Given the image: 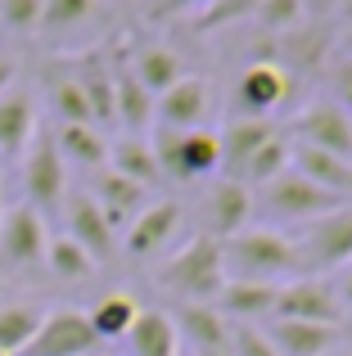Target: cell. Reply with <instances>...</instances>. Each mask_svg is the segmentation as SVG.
Masks as SVG:
<instances>
[{
	"label": "cell",
	"instance_id": "cell-38",
	"mask_svg": "<svg viewBox=\"0 0 352 356\" xmlns=\"http://www.w3.org/2000/svg\"><path fill=\"white\" fill-rule=\"evenodd\" d=\"M226 356H280L266 343L262 325H230V352Z\"/></svg>",
	"mask_w": 352,
	"mask_h": 356
},
{
	"label": "cell",
	"instance_id": "cell-13",
	"mask_svg": "<svg viewBox=\"0 0 352 356\" xmlns=\"http://www.w3.org/2000/svg\"><path fill=\"white\" fill-rule=\"evenodd\" d=\"M176 235H181V208L172 199L150 203L131 226L122 230V248L131 252L136 261H154V257H168L176 248Z\"/></svg>",
	"mask_w": 352,
	"mask_h": 356
},
{
	"label": "cell",
	"instance_id": "cell-49",
	"mask_svg": "<svg viewBox=\"0 0 352 356\" xmlns=\"http://www.w3.org/2000/svg\"><path fill=\"white\" fill-rule=\"evenodd\" d=\"M0 217H5V208H0Z\"/></svg>",
	"mask_w": 352,
	"mask_h": 356
},
{
	"label": "cell",
	"instance_id": "cell-1",
	"mask_svg": "<svg viewBox=\"0 0 352 356\" xmlns=\"http://www.w3.org/2000/svg\"><path fill=\"white\" fill-rule=\"evenodd\" d=\"M221 261H226V280H239V284H285V280L303 275L294 239L266 226H248L230 235L221 243Z\"/></svg>",
	"mask_w": 352,
	"mask_h": 356
},
{
	"label": "cell",
	"instance_id": "cell-8",
	"mask_svg": "<svg viewBox=\"0 0 352 356\" xmlns=\"http://www.w3.org/2000/svg\"><path fill=\"white\" fill-rule=\"evenodd\" d=\"M275 316L280 321H303V325H330V330H344V307L330 280L321 275H294L275 289Z\"/></svg>",
	"mask_w": 352,
	"mask_h": 356
},
{
	"label": "cell",
	"instance_id": "cell-23",
	"mask_svg": "<svg viewBox=\"0 0 352 356\" xmlns=\"http://www.w3.org/2000/svg\"><path fill=\"white\" fill-rule=\"evenodd\" d=\"M36 127H41V122H36V99L27 95V90H9V95H0V154H5V158L27 154Z\"/></svg>",
	"mask_w": 352,
	"mask_h": 356
},
{
	"label": "cell",
	"instance_id": "cell-17",
	"mask_svg": "<svg viewBox=\"0 0 352 356\" xmlns=\"http://www.w3.org/2000/svg\"><path fill=\"white\" fill-rule=\"evenodd\" d=\"M266 343L280 356H335L344 348V330H330V325H303V321H271L262 325Z\"/></svg>",
	"mask_w": 352,
	"mask_h": 356
},
{
	"label": "cell",
	"instance_id": "cell-16",
	"mask_svg": "<svg viewBox=\"0 0 352 356\" xmlns=\"http://www.w3.org/2000/svg\"><path fill=\"white\" fill-rule=\"evenodd\" d=\"M90 199H95V208L104 212V221L118 230H127L136 217H141L145 208H150V190H141L136 181H127V176H118L113 167H99L95 172V185H90Z\"/></svg>",
	"mask_w": 352,
	"mask_h": 356
},
{
	"label": "cell",
	"instance_id": "cell-42",
	"mask_svg": "<svg viewBox=\"0 0 352 356\" xmlns=\"http://www.w3.org/2000/svg\"><path fill=\"white\" fill-rule=\"evenodd\" d=\"M339 9V0H303V14H307V23L312 18H330Z\"/></svg>",
	"mask_w": 352,
	"mask_h": 356
},
{
	"label": "cell",
	"instance_id": "cell-50",
	"mask_svg": "<svg viewBox=\"0 0 352 356\" xmlns=\"http://www.w3.org/2000/svg\"><path fill=\"white\" fill-rule=\"evenodd\" d=\"M0 356H5V352H0Z\"/></svg>",
	"mask_w": 352,
	"mask_h": 356
},
{
	"label": "cell",
	"instance_id": "cell-2",
	"mask_svg": "<svg viewBox=\"0 0 352 356\" xmlns=\"http://www.w3.org/2000/svg\"><path fill=\"white\" fill-rule=\"evenodd\" d=\"M159 289H168L176 302H217L226 289V261H221V239L190 235L181 239L168 257L159 261Z\"/></svg>",
	"mask_w": 352,
	"mask_h": 356
},
{
	"label": "cell",
	"instance_id": "cell-20",
	"mask_svg": "<svg viewBox=\"0 0 352 356\" xmlns=\"http://www.w3.org/2000/svg\"><path fill=\"white\" fill-rule=\"evenodd\" d=\"M208 221H212L208 235L221 239V243L230 235H239V230H248V221H253V190L230 181V176H221L208 194Z\"/></svg>",
	"mask_w": 352,
	"mask_h": 356
},
{
	"label": "cell",
	"instance_id": "cell-4",
	"mask_svg": "<svg viewBox=\"0 0 352 356\" xmlns=\"http://www.w3.org/2000/svg\"><path fill=\"white\" fill-rule=\"evenodd\" d=\"M150 145H154V158H159L163 181L194 185V181H212L221 172V145H217V131L212 127H203V131H154Z\"/></svg>",
	"mask_w": 352,
	"mask_h": 356
},
{
	"label": "cell",
	"instance_id": "cell-29",
	"mask_svg": "<svg viewBox=\"0 0 352 356\" xmlns=\"http://www.w3.org/2000/svg\"><path fill=\"white\" fill-rule=\"evenodd\" d=\"M54 145H59V154H63V163H77V167H109V140H104V131H95V127H54Z\"/></svg>",
	"mask_w": 352,
	"mask_h": 356
},
{
	"label": "cell",
	"instance_id": "cell-32",
	"mask_svg": "<svg viewBox=\"0 0 352 356\" xmlns=\"http://www.w3.org/2000/svg\"><path fill=\"white\" fill-rule=\"evenodd\" d=\"M280 172H289V136H271V140H266V145L244 163V172H239V185L257 190V185L275 181Z\"/></svg>",
	"mask_w": 352,
	"mask_h": 356
},
{
	"label": "cell",
	"instance_id": "cell-9",
	"mask_svg": "<svg viewBox=\"0 0 352 356\" xmlns=\"http://www.w3.org/2000/svg\"><path fill=\"white\" fill-rule=\"evenodd\" d=\"M289 136L307 149H326V154L352 163V113L339 108L335 99H326V95L307 99V104L289 118Z\"/></svg>",
	"mask_w": 352,
	"mask_h": 356
},
{
	"label": "cell",
	"instance_id": "cell-33",
	"mask_svg": "<svg viewBox=\"0 0 352 356\" xmlns=\"http://www.w3.org/2000/svg\"><path fill=\"white\" fill-rule=\"evenodd\" d=\"M41 316L45 312H36V307H27V302H14V307H0V352L5 356H18L32 343V334L41 330Z\"/></svg>",
	"mask_w": 352,
	"mask_h": 356
},
{
	"label": "cell",
	"instance_id": "cell-47",
	"mask_svg": "<svg viewBox=\"0 0 352 356\" xmlns=\"http://www.w3.org/2000/svg\"><path fill=\"white\" fill-rule=\"evenodd\" d=\"M335 356H352V348H339V352H335Z\"/></svg>",
	"mask_w": 352,
	"mask_h": 356
},
{
	"label": "cell",
	"instance_id": "cell-48",
	"mask_svg": "<svg viewBox=\"0 0 352 356\" xmlns=\"http://www.w3.org/2000/svg\"><path fill=\"white\" fill-rule=\"evenodd\" d=\"M181 356H199V352H190V348H185V352H181Z\"/></svg>",
	"mask_w": 352,
	"mask_h": 356
},
{
	"label": "cell",
	"instance_id": "cell-30",
	"mask_svg": "<svg viewBox=\"0 0 352 356\" xmlns=\"http://www.w3.org/2000/svg\"><path fill=\"white\" fill-rule=\"evenodd\" d=\"M50 108H54V118H59V127H95V122H90V104H86V95H81V81H77L72 68L50 77Z\"/></svg>",
	"mask_w": 352,
	"mask_h": 356
},
{
	"label": "cell",
	"instance_id": "cell-34",
	"mask_svg": "<svg viewBox=\"0 0 352 356\" xmlns=\"http://www.w3.org/2000/svg\"><path fill=\"white\" fill-rule=\"evenodd\" d=\"M45 266H50V275H59V280H86L90 270H95V261H90L68 235H59V239H50V248H45Z\"/></svg>",
	"mask_w": 352,
	"mask_h": 356
},
{
	"label": "cell",
	"instance_id": "cell-46",
	"mask_svg": "<svg viewBox=\"0 0 352 356\" xmlns=\"http://www.w3.org/2000/svg\"><path fill=\"white\" fill-rule=\"evenodd\" d=\"M203 5H208V0H190V9H203Z\"/></svg>",
	"mask_w": 352,
	"mask_h": 356
},
{
	"label": "cell",
	"instance_id": "cell-41",
	"mask_svg": "<svg viewBox=\"0 0 352 356\" xmlns=\"http://www.w3.org/2000/svg\"><path fill=\"white\" fill-rule=\"evenodd\" d=\"M14 90V54L0 45V95H9Z\"/></svg>",
	"mask_w": 352,
	"mask_h": 356
},
{
	"label": "cell",
	"instance_id": "cell-15",
	"mask_svg": "<svg viewBox=\"0 0 352 356\" xmlns=\"http://www.w3.org/2000/svg\"><path fill=\"white\" fill-rule=\"evenodd\" d=\"M63 221H68V239L77 243L81 252H86L90 261H109L113 257V248H118V235H113V226L104 221V212L95 208V199L90 194H68L63 199Z\"/></svg>",
	"mask_w": 352,
	"mask_h": 356
},
{
	"label": "cell",
	"instance_id": "cell-44",
	"mask_svg": "<svg viewBox=\"0 0 352 356\" xmlns=\"http://www.w3.org/2000/svg\"><path fill=\"white\" fill-rule=\"evenodd\" d=\"M339 18H348V27H352V0H339V9H335Z\"/></svg>",
	"mask_w": 352,
	"mask_h": 356
},
{
	"label": "cell",
	"instance_id": "cell-10",
	"mask_svg": "<svg viewBox=\"0 0 352 356\" xmlns=\"http://www.w3.org/2000/svg\"><path fill=\"white\" fill-rule=\"evenodd\" d=\"M99 339L90 330L86 312H72V307H59V312L41 316V330L32 334L18 356H95Z\"/></svg>",
	"mask_w": 352,
	"mask_h": 356
},
{
	"label": "cell",
	"instance_id": "cell-31",
	"mask_svg": "<svg viewBox=\"0 0 352 356\" xmlns=\"http://www.w3.org/2000/svg\"><path fill=\"white\" fill-rule=\"evenodd\" d=\"M99 0H45L41 9V32L50 36H72L81 32V27H90L99 18Z\"/></svg>",
	"mask_w": 352,
	"mask_h": 356
},
{
	"label": "cell",
	"instance_id": "cell-18",
	"mask_svg": "<svg viewBox=\"0 0 352 356\" xmlns=\"http://www.w3.org/2000/svg\"><path fill=\"white\" fill-rule=\"evenodd\" d=\"M289 167L298 176H307L312 185H321L326 194L352 203V163L348 158H335V154H326V149H307V145H298V140H289Z\"/></svg>",
	"mask_w": 352,
	"mask_h": 356
},
{
	"label": "cell",
	"instance_id": "cell-26",
	"mask_svg": "<svg viewBox=\"0 0 352 356\" xmlns=\"http://www.w3.org/2000/svg\"><path fill=\"white\" fill-rule=\"evenodd\" d=\"M109 167H113L118 176H127V181H136L141 190L163 185V172H159L150 136H122L118 145H109Z\"/></svg>",
	"mask_w": 352,
	"mask_h": 356
},
{
	"label": "cell",
	"instance_id": "cell-6",
	"mask_svg": "<svg viewBox=\"0 0 352 356\" xmlns=\"http://www.w3.org/2000/svg\"><path fill=\"white\" fill-rule=\"evenodd\" d=\"M23 190H27V208L41 212V217L59 212L63 199H68V163H63L50 127H36L32 145L23 154Z\"/></svg>",
	"mask_w": 352,
	"mask_h": 356
},
{
	"label": "cell",
	"instance_id": "cell-35",
	"mask_svg": "<svg viewBox=\"0 0 352 356\" xmlns=\"http://www.w3.org/2000/svg\"><path fill=\"white\" fill-rule=\"evenodd\" d=\"M253 18H257V23H262L271 36H285V32H294V27L307 23V14H303V0H262Z\"/></svg>",
	"mask_w": 352,
	"mask_h": 356
},
{
	"label": "cell",
	"instance_id": "cell-36",
	"mask_svg": "<svg viewBox=\"0 0 352 356\" xmlns=\"http://www.w3.org/2000/svg\"><path fill=\"white\" fill-rule=\"evenodd\" d=\"M262 0H208V5L194 14L199 27H230V23H244V18L257 14Z\"/></svg>",
	"mask_w": 352,
	"mask_h": 356
},
{
	"label": "cell",
	"instance_id": "cell-7",
	"mask_svg": "<svg viewBox=\"0 0 352 356\" xmlns=\"http://www.w3.org/2000/svg\"><path fill=\"white\" fill-rule=\"evenodd\" d=\"M294 72H285L275 59H253L239 68L235 77V90H230V104L235 113L230 118H262V122H275L271 113H280L285 104L294 99Z\"/></svg>",
	"mask_w": 352,
	"mask_h": 356
},
{
	"label": "cell",
	"instance_id": "cell-43",
	"mask_svg": "<svg viewBox=\"0 0 352 356\" xmlns=\"http://www.w3.org/2000/svg\"><path fill=\"white\" fill-rule=\"evenodd\" d=\"M159 14H172V9H190V0H154Z\"/></svg>",
	"mask_w": 352,
	"mask_h": 356
},
{
	"label": "cell",
	"instance_id": "cell-14",
	"mask_svg": "<svg viewBox=\"0 0 352 356\" xmlns=\"http://www.w3.org/2000/svg\"><path fill=\"white\" fill-rule=\"evenodd\" d=\"M172 325L190 352L199 356H226L230 352V321L217 312V302H176L172 307Z\"/></svg>",
	"mask_w": 352,
	"mask_h": 356
},
{
	"label": "cell",
	"instance_id": "cell-21",
	"mask_svg": "<svg viewBox=\"0 0 352 356\" xmlns=\"http://www.w3.org/2000/svg\"><path fill=\"white\" fill-rule=\"evenodd\" d=\"M113 118L127 136H150L154 131V95L136 81L127 63H113Z\"/></svg>",
	"mask_w": 352,
	"mask_h": 356
},
{
	"label": "cell",
	"instance_id": "cell-24",
	"mask_svg": "<svg viewBox=\"0 0 352 356\" xmlns=\"http://www.w3.org/2000/svg\"><path fill=\"white\" fill-rule=\"evenodd\" d=\"M127 68L136 72V81H141L154 99H159L163 90H172L176 81L185 77V59L172 50V45H141V50L131 54V63H127Z\"/></svg>",
	"mask_w": 352,
	"mask_h": 356
},
{
	"label": "cell",
	"instance_id": "cell-25",
	"mask_svg": "<svg viewBox=\"0 0 352 356\" xmlns=\"http://www.w3.org/2000/svg\"><path fill=\"white\" fill-rule=\"evenodd\" d=\"M77 81H81V95H86L90 104V122H95L99 131L113 127V63L104 59V54H86V59L77 63Z\"/></svg>",
	"mask_w": 352,
	"mask_h": 356
},
{
	"label": "cell",
	"instance_id": "cell-3",
	"mask_svg": "<svg viewBox=\"0 0 352 356\" xmlns=\"http://www.w3.org/2000/svg\"><path fill=\"white\" fill-rule=\"evenodd\" d=\"M335 208H344V199L326 194L307 176H298L294 167L253 190V221H266V230H285V235L326 217V212H335Z\"/></svg>",
	"mask_w": 352,
	"mask_h": 356
},
{
	"label": "cell",
	"instance_id": "cell-27",
	"mask_svg": "<svg viewBox=\"0 0 352 356\" xmlns=\"http://www.w3.org/2000/svg\"><path fill=\"white\" fill-rule=\"evenodd\" d=\"M127 343H131V356H181V334H176L172 316L159 307H145L136 316Z\"/></svg>",
	"mask_w": 352,
	"mask_h": 356
},
{
	"label": "cell",
	"instance_id": "cell-45",
	"mask_svg": "<svg viewBox=\"0 0 352 356\" xmlns=\"http://www.w3.org/2000/svg\"><path fill=\"white\" fill-rule=\"evenodd\" d=\"M344 59H352V27L344 32Z\"/></svg>",
	"mask_w": 352,
	"mask_h": 356
},
{
	"label": "cell",
	"instance_id": "cell-28",
	"mask_svg": "<svg viewBox=\"0 0 352 356\" xmlns=\"http://www.w3.org/2000/svg\"><path fill=\"white\" fill-rule=\"evenodd\" d=\"M136 316H141V307H136L131 293H109L86 312V321H90V330H95L99 343H113V339H127V334H131Z\"/></svg>",
	"mask_w": 352,
	"mask_h": 356
},
{
	"label": "cell",
	"instance_id": "cell-39",
	"mask_svg": "<svg viewBox=\"0 0 352 356\" xmlns=\"http://www.w3.org/2000/svg\"><path fill=\"white\" fill-rule=\"evenodd\" d=\"M330 90H335L330 99L352 113V59H339L335 68H330Z\"/></svg>",
	"mask_w": 352,
	"mask_h": 356
},
{
	"label": "cell",
	"instance_id": "cell-19",
	"mask_svg": "<svg viewBox=\"0 0 352 356\" xmlns=\"http://www.w3.org/2000/svg\"><path fill=\"white\" fill-rule=\"evenodd\" d=\"M271 136H280V131H275V122H262V118H230L226 127L217 131V145H221V172H226L230 181H239L244 163H248V158H253Z\"/></svg>",
	"mask_w": 352,
	"mask_h": 356
},
{
	"label": "cell",
	"instance_id": "cell-22",
	"mask_svg": "<svg viewBox=\"0 0 352 356\" xmlns=\"http://www.w3.org/2000/svg\"><path fill=\"white\" fill-rule=\"evenodd\" d=\"M275 289L280 284H239V280H226V289L217 298V312L230 325H262L275 316Z\"/></svg>",
	"mask_w": 352,
	"mask_h": 356
},
{
	"label": "cell",
	"instance_id": "cell-40",
	"mask_svg": "<svg viewBox=\"0 0 352 356\" xmlns=\"http://www.w3.org/2000/svg\"><path fill=\"white\" fill-rule=\"evenodd\" d=\"M330 284H335V293H339V307H344V321H352V261L344 270H335L330 275Z\"/></svg>",
	"mask_w": 352,
	"mask_h": 356
},
{
	"label": "cell",
	"instance_id": "cell-37",
	"mask_svg": "<svg viewBox=\"0 0 352 356\" xmlns=\"http://www.w3.org/2000/svg\"><path fill=\"white\" fill-rule=\"evenodd\" d=\"M45 0H0V27L5 32H41Z\"/></svg>",
	"mask_w": 352,
	"mask_h": 356
},
{
	"label": "cell",
	"instance_id": "cell-12",
	"mask_svg": "<svg viewBox=\"0 0 352 356\" xmlns=\"http://www.w3.org/2000/svg\"><path fill=\"white\" fill-rule=\"evenodd\" d=\"M45 248H50V235H45L41 212L18 203V208H9L5 217H0V261H5L9 270L45 266Z\"/></svg>",
	"mask_w": 352,
	"mask_h": 356
},
{
	"label": "cell",
	"instance_id": "cell-5",
	"mask_svg": "<svg viewBox=\"0 0 352 356\" xmlns=\"http://www.w3.org/2000/svg\"><path fill=\"white\" fill-rule=\"evenodd\" d=\"M289 239H294V252H298L303 275L330 280L335 270H344L352 261V203L307 221L298 230H289Z\"/></svg>",
	"mask_w": 352,
	"mask_h": 356
},
{
	"label": "cell",
	"instance_id": "cell-11",
	"mask_svg": "<svg viewBox=\"0 0 352 356\" xmlns=\"http://www.w3.org/2000/svg\"><path fill=\"white\" fill-rule=\"evenodd\" d=\"M212 113V86L199 72H185L172 90L154 99V131H203Z\"/></svg>",
	"mask_w": 352,
	"mask_h": 356
}]
</instances>
